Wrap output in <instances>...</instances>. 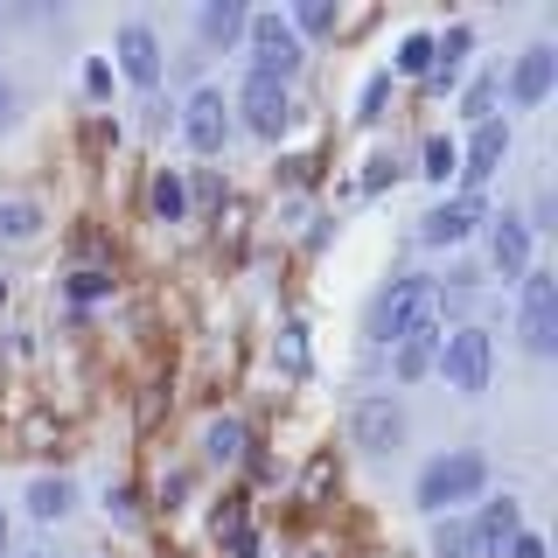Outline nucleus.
Wrapping results in <instances>:
<instances>
[{"mask_svg":"<svg viewBox=\"0 0 558 558\" xmlns=\"http://www.w3.org/2000/svg\"><path fill=\"white\" fill-rule=\"evenodd\" d=\"M468 49H475V28H461V22H453L447 35H433V70H426V84H433V92H453V84H461Z\"/></svg>","mask_w":558,"mask_h":558,"instance_id":"nucleus-15","label":"nucleus"},{"mask_svg":"<svg viewBox=\"0 0 558 558\" xmlns=\"http://www.w3.org/2000/svg\"><path fill=\"white\" fill-rule=\"evenodd\" d=\"M440 287L433 279H418V272H405V279H391V287L371 301V336L377 342H412V336H433L440 328Z\"/></svg>","mask_w":558,"mask_h":558,"instance_id":"nucleus-2","label":"nucleus"},{"mask_svg":"<svg viewBox=\"0 0 558 558\" xmlns=\"http://www.w3.org/2000/svg\"><path fill=\"white\" fill-rule=\"evenodd\" d=\"M28 558H43V551H28Z\"/></svg>","mask_w":558,"mask_h":558,"instance_id":"nucleus-35","label":"nucleus"},{"mask_svg":"<svg viewBox=\"0 0 558 558\" xmlns=\"http://www.w3.org/2000/svg\"><path fill=\"white\" fill-rule=\"evenodd\" d=\"M488 223V209H482V196H440L418 217V244H468Z\"/></svg>","mask_w":558,"mask_h":558,"instance_id":"nucleus-9","label":"nucleus"},{"mask_svg":"<svg viewBox=\"0 0 558 558\" xmlns=\"http://www.w3.org/2000/svg\"><path fill=\"white\" fill-rule=\"evenodd\" d=\"M517 287H523V301H517V336H523V349H531V356H551V349H558V279H551L545 266H531Z\"/></svg>","mask_w":558,"mask_h":558,"instance_id":"nucleus-5","label":"nucleus"},{"mask_svg":"<svg viewBox=\"0 0 558 558\" xmlns=\"http://www.w3.org/2000/svg\"><path fill=\"white\" fill-rule=\"evenodd\" d=\"M231 112H244V126H252L258 140H279L293 126V98H287V84H266V77H244V92Z\"/></svg>","mask_w":558,"mask_h":558,"instance_id":"nucleus-10","label":"nucleus"},{"mask_svg":"<svg viewBox=\"0 0 558 558\" xmlns=\"http://www.w3.org/2000/svg\"><path fill=\"white\" fill-rule=\"evenodd\" d=\"M336 22H342L336 0H301V8L287 14V28H293V35H336Z\"/></svg>","mask_w":558,"mask_h":558,"instance_id":"nucleus-23","label":"nucleus"},{"mask_svg":"<svg viewBox=\"0 0 558 558\" xmlns=\"http://www.w3.org/2000/svg\"><path fill=\"white\" fill-rule=\"evenodd\" d=\"M349 440H356L363 453H391L398 440H405V412H398L391 398L363 391L356 405H349Z\"/></svg>","mask_w":558,"mask_h":558,"instance_id":"nucleus-8","label":"nucleus"},{"mask_svg":"<svg viewBox=\"0 0 558 558\" xmlns=\"http://www.w3.org/2000/svg\"><path fill=\"white\" fill-rule=\"evenodd\" d=\"M482 488H488V461L475 447H447V453H433V461L418 468L412 502L426 517H461V502H475Z\"/></svg>","mask_w":558,"mask_h":558,"instance_id":"nucleus-1","label":"nucleus"},{"mask_svg":"<svg viewBox=\"0 0 558 558\" xmlns=\"http://www.w3.org/2000/svg\"><path fill=\"white\" fill-rule=\"evenodd\" d=\"M63 293H70V301H105V293H112V266H77V272H70L63 279Z\"/></svg>","mask_w":558,"mask_h":558,"instance_id":"nucleus-24","label":"nucleus"},{"mask_svg":"<svg viewBox=\"0 0 558 558\" xmlns=\"http://www.w3.org/2000/svg\"><path fill=\"white\" fill-rule=\"evenodd\" d=\"M433 558H482L468 517H433Z\"/></svg>","mask_w":558,"mask_h":558,"instance_id":"nucleus-19","label":"nucleus"},{"mask_svg":"<svg viewBox=\"0 0 558 558\" xmlns=\"http://www.w3.org/2000/svg\"><path fill=\"white\" fill-rule=\"evenodd\" d=\"M453 161H461V154H453V140H447V133H433V140H426V168H418V174H426V182H447Z\"/></svg>","mask_w":558,"mask_h":558,"instance_id":"nucleus-27","label":"nucleus"},{"mask_svg":"<svg viewBox=\"0 0 558 558\" xmlns=\"http://www.w3.org/2000/svg\"><path fill=\"white\" fill-rule=\"evenodd\" d=\"M84 92L105 98V92H112V70H105V63H84Z\"/></svg>","mask_w":558,"mask_h":558,"instance_id":"nucleus-31","label":"nucleus"},{"mask_svg":"<svg viewBox=\"0 0 558 558\" xmlns=\"http://www.w3.org/2000/svg\"><path fill=\"white\" fill-rule=\"evenodd\" d=\"M147 203H154V217H161V223H182V217H189V189H182V174L161 168V174H154V189H147Z\"/></svg>","mask_w":558,"mask_h":558,"instance_id":"nucleus-18","label":"nucleus"},{"mask_svg":"<svg viewBox=\"0 0 558 558\" xmlns=\"http://www.w3.org/2000/svg\"><path fill=\"white\" fill-rule=\"evenodd\" d=\"M8 119H14V84L0 77V126H8Z\"/></svg>","mask_w":558,"mask_h":558,"instance_id":"nucleus-32","label":"nucleus"},{"mask_svg":"<svg viewBox=\"0 0 558 558\" xmlns=\"http://www.w3.org/2000/svg\"><path fill=\"white\" fill-rule=\"evenodd\" d=\"M196 35H203L209 49L238 43V35H244V8H238V0H209V8L196 14Z\"/></svg>","mask_w":558,"mask_h":558,"instance_id":"nucleus-17","label":"nucleus"},{"mask_svg":"<svg viewBox=\"0 0 558 558\" xmlns=\"http://www.w3.org/2000/svg\"><path fill=\"white\" fill-rule=\"evenodd\" d=\"M453 154H461V161H453V174H461V196H482V182L510 161V119H482V126L468 133V147H453Z\"/></svg>","mask_w":558,"mask_h":558,"instance_id":"nucleus-6","label":"nucleus"},{"mask_svg":"<svg viewBox=\"0 0 558 558\" xmlns=\"http://www.w3.org/2000/svg\"><path fill=\"white\" fill-rule=\"evenodd\" d=\"M203 453H209V461H238V453H244V418H209V426H203Z\"/></svg>","mask_w":558,"mask_h":558,"instance_id":"nucleus-20","label":"nucleus"},{"mask_svg":"<svg viewBox=\"0 0 558 558\" xmlns=\"http://www.w3.org/2000/svg\"><path fill=\"white\" fill-rule=\"evenodd\" d=\"M209 523H217V537H238V531H252V523H244V502H238V496H223Z\"/></svg>","mask_w":558,"mask_h":558,"instance_id":"nucleus-28","label":"nucleus"},{"mask_svg":"<svg viewBox=\"0 0 558 558\" xmlns=\"http://www.w3.org/2000/svg\"><path fill=\"white\" fill-rule=\"evenodd\" d=\"M0 238H8V244L43 238V209H35V203H0Z\"/></svg>","mask_w":558,"mask_h":558,"instance_id":"nucleus-22","label":"nucleus"},{"mask_svg":"<svg viewBox=\"0 0 558 558\" xmlns=\"http://www.w3.org/2000/svg\"><path fill=\"white\" fill-rule=\"evenodd\" d=\"M112 49H119V77H126L133 92H154V84H161V35L147 22H126L112 35Z\"/></svg>","mask_w":558,"mask_h":558,"instance_id":"nucleus-11","label":"nucleus"},{"mask_svg":"<svg viewBox=\"0 0 558 558\" xmlns=\"http://www.w3.org/2000/svg\"><path fill=\"white\" fill-rule=\"evenodd\" d=\"M0 531H8V517H0Z\"/></svg>","mask_w":558,"mask_h":558,"instance_id":"nucleus-34","label":"nucleus"},{"mask_svg":"<svg viewBox=\"0 0 558 558\" xmlns=\"http://www.w3.org/2000/svg\"><path fill=\"white\" fill-rule=\"evenodd\" d=\"M496 98H502V84L496 77H475L461 92V112H468V126H482V119H496Z\"/></svg>","mask_w":558,"mask_h":558,"instance_id":"nucleus-26","label":"nucleus"},{"mask_svg":"<svg viewBox=\"0 0 558 558\" xmlns=\"http://www.w3.org/2000/svg\"><path fill=\"white\" fill-rule=\"evenodd\" d=\"M433 371L447 377V391L482 398V391H488V371H496V342H488V328H447Z\"/></svg>","mask_w":558,"mask_h":558,"instance_id":"nucleus-3","label":"nucleus"},{"mask_svg":"<svg viewBox=\"0 0 558 558\" xmlns=\"http://www.w3.org/2000/svg\"><path fill=\"white\" fill-rule=\"evenodd\" d=\"M244 49H252V77H266V84H293V70L307 63L287 14H244Z\"/></svg>","mask_w":558,"mask_h":558,"instance_id":"nucleus-4","label":"nucleus"},{"mask_svg":"<svg viewBox=\"0 0 558 558\" xmlns=\"http://www.w3.org/2000/svg\"><path fill=\"white\" fill-rule=\"evenodd\" d=\"M502 558H551V551H545V537H537V531H517L510 545H502Z\"/></svg>","mask_w":558,"mask_h":558,"instance_id":"nucleus-29","label":"nucleus"},{"mask_svg":"<svg viewBox=\"0 0 558 558\" xmlns=\"http://www.w3.org/2000/svg\"><path fill=\"white\" fill-rule=\"evenodd\" d=\"M391 70H398V77H426V70H433V35H405L398 57H391Z\"/></svg>","mask_w":558,"mask_h":558,"instance_id":"nucleus-25","label":"nucleus"},{"mask_svg":"<svg viewBox=\"0 0 558 558\" xmlns=\"http://www.w3.org/2000/svg\"><path fill=\"white\" fill-rule=\"evenodd\" d=\"M231 98L217 92V84H203V92H189V105H182V140L196 154H223V140H231Z\"/></svg>","mask_w":558,"mask_h":558,"instance_id":"nucleus-7","label":"nucleus"},{"mask_svg":"<svg viewBox=\"0 0 558 558\" xmlns=\"http://www.w3.org/2000/svg\"><path fill=\"white\" fill-rule=\"evenodd\" d=\"M488 266H496L502 279H523L531 272V217H488Z\"/></svg>","mask_w":558,"mask_h":558,"instance_id":"nucleus-12","label":"nucleus"},{"mask_svg":"<svg viewBox=\"0 0 558 558\" xmlns=\"http://www.w3.org/2000/svg\"><path fill=\"white\" fill-rule=\"evenodd\" d=\"M384 92H391V77H371V84H363V119L384 112Z\"/></svg>","mask_w":558,"mask_h":558,"instance_id":"nucleus-30","label":"nucleus"},{"mask_svg":"<svg viewBox=\"0 0 558 558\" xmlns=\"http://www.w3.org/2000/svg\"><path fill=\"white\" fill-rule=\"evenodd\" d=\"M70 502H77L70 475H35V482H28V517H35V523H57V517H70Z\"/></svg>","mask_w":558,"mask_h":558,"instance_id":"nucleus-16","label":"nucleus"},{"mask_svg":"<svg viewBox=\"0 0 558 558\" xmlns=\"http://www.w3.org/2000/svg\"><path fill=\"white\" fill-rule=\"evenodd\" d=\"M0 558H8V531H0Z\"/></svg>","mask_w":558,"mask_h":558,"instance_id":"nucleus-33","label":"nucleus"},{"mask_svg":"<svg viewBox=\"0 0 558 558\" xmlns=\"http://www.w3.org/2000/svg\"><path fill=\"white\" fill-rule=\"evenodd\" d=\"M433 356H440V328H433V336H412V342H398V377H426L433 371Z\"/></svg>","mask_w":558,"mask_h":558,"instance_id":"nucleus-21","label":"nucleus"},{"mask_svg":"<svg viewBox=\"0 0 558 558\" xmlns=\"http://www.w3.org/2000/svg\"><path fill=\"white\" fill-rule=\"evenodd\" d=\"M468 531H475V551H482V558H502V545H510V537L523 531V502H517V496L482 502V517L468 523Z\"/></svg>","mask_w":558,"mask_h":558,"instance_id":"nucleus-14","label":"nucleus"},{"mask_svg":"<svg viewBox=\"0 0 558 558\" xmlns=\"http://www.w3.org/2000/svg\"><path fill=\"white\" fill-rule=\"evenodd\" d=\"M551 84H558V49H551V43H531V49L517 57V70H510V105H523V112H531V105L551 98Z\"/></svg>","mask_w":558,"mask_h":558,"instance_id":"nucleus-13","label":"nucleus"}]
</instances>
